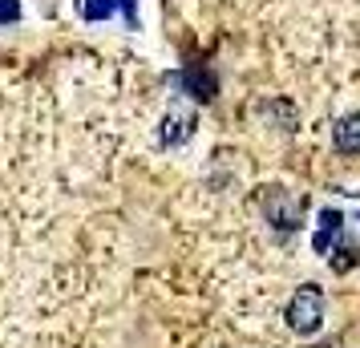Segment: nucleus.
I'll list each match as a JSON object with an SVG mask.
<instances>
[{
	"label": "nucleus",
	"mask_w": 360,
	"mask_h": 348,
	"mask_svg": "<svg viewBox=\"0 0 360 348\" xmlns=\"http://www.w3.org/2000/svg\"><path fill=\"white\" fill-rule=\"evenodd\" d=\"M117 8H122L126 25L138 29V8H134V0H82V17L85 20H105V17H114Z\"/></svg>",
	"instance_id": "3"
},
{
	"label": "nucleus",
	"mask_w": 360,
	"mask_h": 348,
	"mask_svg": "<svg viewBox=\"0 0 360 348\" xmlns=\"http://www.w3.org/2000/svg\"><path fill=\"white\" fill-rule=\"evenodd\" d=\"M259 199H263V215H267V223H271L279 235L300 231V223H304V211H308V202L300 199V195L283 191V186H267Z\"/></svg>",
	"instance_id": "2"
},
{
	"label": "nucleus",
	"mask_w": 360,
	"mask_h": 348,
	"mask_svg": "<svg viewBox=\"0 0 360 348\" xmlns=\"http://www.w3.org/2000/svg\"><path fill=\"white\" fill-rule=\"evenodd\" d=\"M179 85L182 89H191L195 101H211L219 94V82H214L211 73H179Z\"/></svg>",
	"instance_id": "6"
},
{
	"label": "nucleus",
	"mask_w": 360,
	"mask_h": 348,
	"mask_svg": "<svg viewBox=\"0 0 360 348\" xmlns=\"http://www.w3.org/2000/svg\"><path fill=\"white\" fill-rule=\"evenodd\" d=\"M340 227H344V215L340 211H332V207H324V211H320V227H316L311 247L320 251V255L336 251V243H340Z\"/></svg>",
	"instance_id": "4"
},
{
	"label": "nucleus",
	"mask_w": 360,
	"mask_h": 348,
	"mask_svg": "<svg viewBox=\"0 0 360 348\" xmlns=\"http://www.w3.org/2000/svg\"><path fill=\"white\" fill-rule=\"evenodd\" d=\"M328 255H332L336 271H352V264H356V251H352V235H348V243H344L340 251H328Z\"/></svg>",
	"instance_id": "8"
},
{
	"label": "nucleus",
	"mask_w": 360,
	"mask_h": 348,
	"mask_svg": "<svg viewBox=\"0 0 360 348\" xmlns=\"http://www.w3.org/2000/svg\"><path fill=\"white\" fill-rule=\"evenodd\" d=\"M20 20V0H0V25Z\"/></svg>",
	"instance_id": "9"
},
{
	"label": "nucleus",
	"mask_w": 360,
	"mask_h": 348,
	"mask_svg": "<svg viewBox=\"0 0 360 348\" xmlns=\"http://www.w3.org/2000/svg\"><path fill=\"white\" fill-rule=\"evenodd\" d=\"M332 142H336V150H340L344 158H352L360 150V117L356 114H344L336 126H332Z\"/></svg>",
	"instance_id": "5"
},
{
	"label": "nucleus",
	"mask_w": 360,
	"mask_h": 348,
	"mask_svg": "<svg viewBox=\"0 0 360 348\" xmlns=\"http://www.w3.org/2000/svg\"><path fill=\"white\" fill-rule=\"evenodd\" d=\"M320 324H324V292L316 283H300L288 304V328L295 336H316Z\"/></svg>",
	"instance_id": "1"
},
{
	"label": "nucleus",
	"mask_w": 360,
	"mask_h": 348,
	"mask_svg": "<svg viewBox=\"0 0 360 348\" xmlns=\"http://www.w3.org/2000/svg\"><path fill=\"white\" fill-rule=\"evenodd\" d=\"M195 130V117H166L162 122V142H186V134Z\"/></svg>",
	"instance_id": "7"
}]
</instances>
